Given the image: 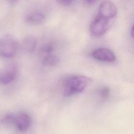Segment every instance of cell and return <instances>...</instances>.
<instances>
[{
	"label": "cell",
	"instance_id": "6da1fadb",
	"mask_svg": "<svg viewBox=\"0 0 134 134\" xmlns=\"http://www.w3.org/2000/svg\"><path fill=\"white\" fill-rule=\"evenodd\" d=\"M93 79L81 75H71L64 81L63 95L69 97L83 92L91 83Z\"/></svg>",
	"mask_w": 134,
	"mask_h": 134
},
{
	"label": "cell",
	"instance_id": "7a4b0ae2",
	"mask_svg": "<svg viewBox=\"0 0 134 134\" xmlns=\"http://www.w3.org/2000/svg\"><path fill=\"white\" fill-rule=\"evenodd\" d=\"M18 43L12 35L7 34L0 38V56L4 58L14 57L18 50Z\"/></svg>",
	"mask_w": 134,
	"mask_h": 134
},
{
	"label": "cell",
	"instance_id": "3957f363",
	"mask_svg": "<svg viewBox=\"0 0 134 134\" xmlns=\"http://www.w3.org/2000/svg\"><path fill=\"white\" fill-rule=\"evenodd\" d=\"M113 22V20L107 19L97 16L90 25V32L94 36H101L105 34L110 28Z\"/></svg>",
	"mask_w": 134,
	"mask_h": 134
},
{
	"label": "cell",
	"instance_id": "277c9868",
	"mask_svg": "<svg viewBox=\"0 0 134 134\" xmlns=\"http://www.w3.org/2000/svg\"><path fill=\"white\" fill-rule=\"evenodd\" d=\"M17 72L18 67L14 63L0 68V84L7 85L12 83L15 79Z\"/></svg>",
	"mask_w": 134,
	"mask_h": 134
},
{
	"label": "cell",
	"instance_id": "5b68a950",
	"mask_svg": "<svg viewBox=\"0 0 134 134\" xmlns=\"http://www.w3.org/2000/svg\"><path fill=\"white\" fill-rule=\"evenodd\" d=\"M116 14L117 7L116 5L110 1H106L100 4L97 16L107 19L113 20Z\"/></svg>",
	"mask_w": 134,
	"mask_h": 134
},
{
	"label": "cell",
	"instance_id": "8992f818",
	"mask_svg": "<svg viewBox=\"0 0 134 134\" xmlns=\"http://www.w3.org/2000/svg\"><path fill=\"white\" fill-rule=\"evenodd\" d=\"M91 55L96 60L103 62H111L116 60V56L114 52L110 50L105 48H98L94 50L92 52Z\"/></svg>",
	"mask_w": 134,
	"mask_h": 134
},
{
	"label": "cell",
	"instance_id": "52a82bcc",
	"mask_svg": "<svg viewBox=\"0 0 134 134\" xmlns=\"http://www.w3.org/2000/svg\"><path fill=\"white\" fill-rule=\"evenodd\" d=\"M14 124L19 131H26L31 126V118L27 113L21 112L15 116Z\"/></svg>",
	"mask_w": 134,
	"mask_h": 134
},
{
	"label": "cell",
	"instance_id": "ba28073f",
	"mask_svg": "<svg viewBox=\"0 0 134 134\" xmlns=\"http://www.w3.org/2000/svg\"><path fill=\"white\" fill-rule=\"evenodd\" d=\"M43 14L38 11H32L28 13L25 16V21L31 25H39L44 20Z\"/></svg>",
	"mask_w": 134,
	"mask_h": 134
},
{
	"label": "cell",
	"instance_id": "9c48e42d",
	"mask_svg": "<svg viewBox=\"0 0 134 134\" xmlns=\"http://www.w3.org/2000/svg\"><path fill=\"white\" fill-rule=\"evenodd\" d=\"M36 38L31 35L27 36L25 37L21 43V47L23 50L28 53H32L36 49Z\"/></svg>",
	"mask_w": 134,
	"mask_h": 134
},
{
	"label": "cell",
	"instance_id": "30bf717a",
	"mask_svg": "<svg viewBox=\"0 0 134 134\" xmlns=\"http://www.w3.org/2000/svg\"><path fill=\"white\" fill-rule=\"evenodd\" d=\"M59 58L53 54L44 55L42 59V64L48 66H55L59 63Z\"/></svg>",
	"mask_w": 134,
	"mask_h": 134
},
{
	"label": "cell",
	"instance_id": "8fae6325",
	"mask_svg": "<svg viewBox=\"0 0 134 134\" xmlns=\"http://www.w3.org/2000/svg\"><path fill=\"white\" fill-rule=\"evenodd\" d=\"M55 45L52 42H50L44 44L40 49V52L44 55L52 54V52L54 51Z\"/></svg>",
	"mask_w": 134,
	"mask_h": 134
},
{
	"label": "cell",
	"instance_id": "7c38bea8",
	"mask_svg": "<svg viewBox=\"0 0 134 134\" xmlns=\"http://www.w3.org/2000/svg\"><path fill=\"white\" fill-rule=\"evenodd\" d=\"M15 116L12 113L7 114L2 119V122L4 124H10L14 123Z\"/></svg>",
	"mask_w": 134,
	"mask_h": 134
},
{
	"label": "cell",
	"instance_id": "4fadbf2b",
	"mask_svg": "<svg viewBox=\"0 0 134 134\" xmlns=\"http://www.w3.org/2000/svg\"><path fill=\"white\" fill-rule=\"evenodd\" d=\"M110 94V90L108 87H102L99 92V96L103 99H107Z\"/></svg>",
	"mask_w": 134,
	"mask_h": 134
},
{
	"label": "cell",
	"instance_id": "5bb4252c",
	"mask_svg": "<svg viewBox=\"0 0 134 134\" xmlns=\"http://www.w3.org/2000/svg\"><path fill=\"white\" fill-rule=\"evenodd\" d=\"M74 2V1H59V3H60L61 5L67 6H70L72 4V3Z\"/></svg>",
	"mask_w": 134,
	"mask_h": 134
},
{
	"label": "cell",
	"instance_id": "9a60e30c",
	"mask_svg": "<svg viewBox=\"0 0 134 134\" xmlns=\"http://www.w3.org/2000/svg\"><path fill=\"white\" fill-rule=\"evenodd\" d=\"M133 25H132L131 28V31H130V34H131V36L132 38L133 37Z\"/></svg>",
	"mask_w": 134,
	"mask_h": 134
},
{
	"label": "cell",
	"instance_id": "2e32d148",
	"mask_svg": "<svg viewBox=\"0 0 134 134\" xmlns=\"http://www.w3.org/2000/svg\"><path fill=\"white\" fill-rule=\"evenodd\" d=\"M85 2L87 3V4H92L93 3H94L95 2V1H85Z\"/></svg>",
	"mask_w": 134,
	"mask_h": 134
}]
</instances>
